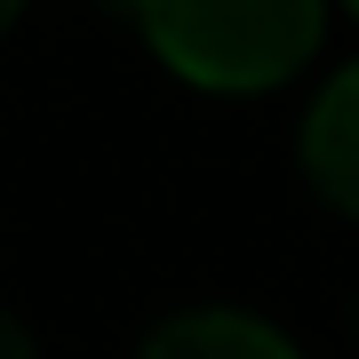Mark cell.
I'll return each mask as SVG.
<instances>
[{"instance_id": "1", "label": "cell", "mask_w": 359, "mask_h": 359, "mask_svg": "<svg viewBox=\"0 0 359 359\" xmlns=\"http://www.w3.org/2000/svg\"><path fill=\"white\" fill-rule=\"evenodd\" d=\"M144 40L200 88H280L320 48V0H144Z\"/></svg>"}, {"instance_id": "2", "label": "cell", "mask_w": 359, "mask_h": 359, "mask_svg": "<svg viewBox=\"0 0 359 359\" xmlns=\"http://www.w3.org/2000/svg\"><path fill=\"white\" fill-rule=\"evenodd\" d=\"M304 176L320 184L344 216H359V65L335 72L320 88V104H311V120H304Z\"/></svg>"}, {"instance_id": "3", "label": "cell", "mask_w": 359, "mask_h": 359, "mask_svg": "<svg viewBox=\"0 0 359 359\" xmlns=\"http://www.w3.org/2000/svg\"><path fill=\"white\" fill-rule=\"evenodd\" d=\"M287 351H295L287 335L248 311H184L152 327V359H287Z\"/></svg>"}, {"instance_id": "4", "label": "cell", "mask_w": 359, "mask_h": 359, "mask_svg": "<svg viewBox=\"0 0 359 359\" xmlns=\"http://www.w3.org/2000/svg\"><path fill=\"white\" fill-rule=\"evenodd\" d=\"M25 351H32V335H25V327H16V320H8V311H0V359H25Z\"/></svg>"}, {"instance_id": "5", "label": "cell", "mask_w": 359, "mask_h": 359, "mask_svg": "<svg viewBox=\"0 0 359 359\" xmlns=\"http://www.w3.org/2000/svg\"><path fill=\"white\" fill-rule=\"evenodd\" d=\"M16 8H25V0H0V32H8V25H16Z\"/></svg>"}, {"instance_id": "6", "label": "cell", "mask_w": 359, "mask_h": 359, "mask_svg": "<svg viewBox=\"0 0 359 359\" xmlns=\"http://www.w3.org/2000/svg\"><path fill=\"white\" fill-rule=\"evenodd\" d=\"M344 8H351V16H359V0H344Z\"/></svg>"}]
</instances>
